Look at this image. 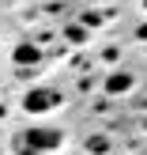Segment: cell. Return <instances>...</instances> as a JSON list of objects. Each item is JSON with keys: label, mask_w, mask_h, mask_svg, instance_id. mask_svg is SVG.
Segmentation results:
<instances>
[{"label": "cell", "mask_w": 147, "mask_h": 155, "mask_svg": "<svg viewBox=\"0 0 147 155\" xmlns=\"http://www.w3.org/2000/svg\"><path fill=\"white\" fill-rule=\"evenodd\" d=\"M60 144H64V133H60V129H27V133H23V155H34V151H57Z\"/></svg>", "instance_id": "6da1fadb"}, {"label": "cell", "mask_w": 147, "mask_h": 155, "mask_svg": "<svg viewBox=\"0 0 147 155\" xmlns=\"http://www.w3.org/2000/svg\"><path fill=\"white\" fill-rule=\"evenodd\" d=\"M53 106H60V95L49 91V87H38V91H27V95H23V110L27 114H45V110H53Z\"/></svg>", "instance_id": "7a4b0ae2"}, {"label": "cell", "mask_w": 147, "mask_h": 155, "mask_svg": "<svg viewBox=\"0 0 147 155\" xmlns=\"http://www.w3.org/2000/svg\"><path fill=\"white\" fill-rule=\"evenodd\" d=\"M11 61L15 64H38V61H42V49H38L34 42H19L15 53H11Z\"/></svg>", "instance_id": "3957f363"}, {"label": "cell", "mask_w": 147, "mask_h": 155, "mask_svg": "<svg viewBox=\"0 0 147 155\" xmlns=\"http://www.w3.org/2000/svg\"><path fill=\"white\" fill-rule=\"evenodd\" d=\"M128 87H132V76H128V72H117V76L106 80V91H110V95H125Z\"/></svg>", "instance_id": "277c9868"}, {"label": "cell", "mask_w": 147, "mask_h": 155, "mask_svg": "<svg viewBox=\"0 0 147 155\" xmlns=\"http://www.w3.org/2000/svg\"><path fill=\"white\" fill-rule=\"evenodd\" d=\"M87 151L106 155V151H110V140H106V136H91V140H87Z\"/></svg>", "instance_id": "5b68a950"}, {"label": "cell", "mask_w": 147, "mask_h": 155, "mask_svg": "<svg viewBox=\"0 0 147 155\" xmlns=\"http://www.w3.org/2000/svg\"><path fill=\"white\" fill-rule=\"evenodd\" d=\"M68 42H87V30H83V27H68Z\"/></svg>", "instance_id": "8992f818"}, {"label": "cell", "mask_w": 147, "mask_h": 155, "mask_svg": "<svg viewBox=\"0 0 147 155\" xmlns=\"http://www.w3.org/2000/svg\"><path fill=\"white\" fill-rule=\"evenodd\" d=\"M136 38H143V42H147V23H140V27H136Z\"/></svg>", "instance_id": "52a82bcc"}]
</instances>
